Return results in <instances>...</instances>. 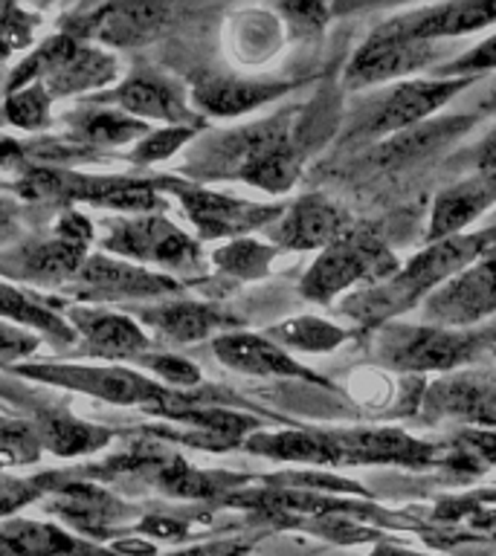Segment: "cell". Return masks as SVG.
<instances>
[{"instance_id": "cell-25", "label": "cell", "mask_w": 496, "mask_h": 556, "mask_svg": "<svg viewBox=\"0 0 496 556\" xmlns=\"http://www.w3.org/2000/svg\"><path fill=\"white\" fill-rule=\"evenodd\" d=\"M212 351L233 371L256 374V377H305V380L311 377L282 348L273 345L270 339L256 337V333H241V330L221 333L212 342Z\"/></svg>"}, {"instance_id": "cell-23", "label": "cell", "mask_w": 496, "mask_h": 556, "mask_svg": "<svg viewBox=\"0 0 496 556\" xmlns=\"http://www.w3.org/2000/svg\"><path fill=\"white\" fill-rule=\"evenodd\" d=\"M346 215L322 194H308L282 212L278 226H273V241L287 250H317L331 247L346 232Z\"/></svg>"}, {"instance_id": "cell-27", "label": "cell", "mask_w": 496, "mask_h": 556, "mask_svg": "<svg viewBox=\"0 0 496 556\" xmlns=\"http://www.w3.org/2000/svg\"><path fill=\"white\" fill-rule=\"evenodd\" d=\"M491 203H496V191L487 186L476 174V180L459 182L452 189L442 191L435 198L433 220H430V241H444V238H456L459 229L476 220Z\"/></svg>"}, {"instance_id": "cell-42", "label": "cell", "mask_w": 496, "mask_h": 556, "mask_svg": "<svg viewBox=\"0 0 496 556\" xmlns=\"http://www.w3.org/2000/svg\"><path fill=\"white\" fill-rule=\"evenodd\" d=\"M244 554H247V545H241V542H212V545L189 547V551H181V554H172V556H244Z\"/></svg>"}, {"instance_id": "cell-21", "label": "cell", "mask_w": 496, "mask_h": 556, "mask_svg": "<svg viewBox=\"0 0 496 556\" xmlns=\"http://www.w3.org/2000/svg\"><path fill=\"white\" fill-rule=\"evenodd\" d=\"M389 363L404 365V368H416V371H426V368H452L461 359H468L473 351V339L452 333V330L435 328H407L395 330L383 345Z\"/></svg>"}, {"instance_id": "cell-28", "label": "cell", "mask_w": 496, "mask_h": 556, "mask_svg": "<svg viewBox=\"0 0 496 556\" xmlns=\"http://www.w3.org/2000/svg\"><path fill=\"white\" fill-rule=\"evenodd\" d=\"M337 443L343 460L357 458V460H400V464H426L433 458V450L424 446V443L412 441L407 434L392 432V429H383V432H348L331 438Z\"/></svg>"}, {"instance_id": "cell-11", "label": "cell", "mask_w": 496, "mask_h": 556, "mask_svg": "<svg viewBox=\"0 0 496 556\" xmlns=\"http://www.w3.org/2000/svg\"><path fill=\"white\" fill-rule=\"evenodd\" d=\"M94 102L111 104L146 125L160 122L163 128H203V119L189 104V96L183 93V87L174 78L148 67L134 70L120 78L111 90L96 93Z\"/></svg>"}, {"instance_id": "cell-44", "label": "cell", "mask_w": 496, "mask_h": 556, "mask_svg": "<svg viewBox=\"0 0 496 556\" xmlns=\"http://www.w3.org/2000/svg\"><path fill=\"white\" fill-rule=\"evenodd\" d=\"M374 556H421V554H409V551H398V547H377Z\"/></svg>"}, {"instance_id": "cell-37", "label": "cell", "mask_w": 496, "mask_h": 556, "mask_svg": "<svg viewBox=\"0 0 496 556\" xmlns=\"http://www.w3.org/2000/svg\"><path fill=\"white\" fill-rule=\"evenodd\" d=\"M198 130L195 128H154L148 137H142L131 148L128 160L134 165H154L163 160H172L183 146H189Z\"/></svg>"}, {"instance_id": "cell-3", "label": "cell", "mask_w": 496, "mask_h": 556, "mask_svg": "<svg viewBox=\"0 0 496 556\" xmlns=\"http://www.w3.org/2000/svg\"><path fill=\"white\" fill-rule=\"evenodd\" d=\"M120 78V59L111 50L55 33L41 43H35V50L9 70L3 93L26 85H41L52 102H59V99H73V96L96 93V90L104 93Z\"/></svg>"}, {"instance_id": "cell-19", "label": "cell", "mask_w": 496, "mask_h": 556, "mask_svg": "<svg viewBox=\"0 0 496 556\" xmlns=\"http://www.w3.org/2000/svg\"><path fill=\"white\" fill-rule=\"evenodd\" d=\"M59 302L61 299L44 295L41 290H29L0 278V321L29 330L55 348H73L76 333L64 319V304Z\"/></svg>"}, {"instance_id": "cell-14", "label": "cell", "mask_w": 496, "mask_h": 556, "mask_svg": "<svg viewBox=\"0 0 496 556\" xmlns=\"http://www.w3.org/2000/svg\"><path fill=\"white\" fill-rule=\"evenodd\" d=\"M496 311V258L479 261L444 281L424 304L426 319L435 328L470 325Z\"/></svg>"}, {"instance_id": "cell-20", "label": "cell", "mask_w": 496, "mask_h": 556, "mask_svg": "<svg viewBox=\"0 0 496 556\" xmlns=\"http://www.w3.org/2000/svg\"><path fill=\"white\" fill-rule=\"evenodd\" d=\"M0 539L15 556H122L111 545L76 536L52 519L12 516L0 521Z\"/></svg>"}, {"instance_id": "cell-22", "label": "cell", "mask_w": 496, "mask_h": 556, "mask_svg": "<svg viewBox=\"0 0 496 556\" xmlns=\"http://www.w3.org/2000/svg\"><path fill=\"white\" fill-rule=\"evenodd\" d=\"M470 78H433V81H407L398 90H392L374 111L369 130L372 134H389V130H407L433 111H438L456 90L468 87Z\"/></svg>"}, {"instance_id": "cell-9", "label": "cell", "mask_w": 496, "mask_h": 556, "mask_svg": "<svg viewBox=\"0 0 496 556\" xmlns=\"http://www.w3.org/2000/svg\"><path fill=\"white\" fill-rule=\"evenodd\" d=\"M169 17V3H82L61 17L59 33L104 50H134L163 33Z\"/></svg>"}, {"instance_id": "cell-45", "label": "cell", "mask_w": 496, "mask_h": 556, "mask_svg": "<svg viewBox=\"0 0 496 556\" xmlns=\"http://www.w3.org/2000/svg\"><path fill=\"white\" fill-rule=\"evenodd\" d=\"M0 556H15V554H12V551H9L7 542H3V539H0Z\"/></svg>"}, {"instance_id": "cell-15", "label": "cell", "mask_w": 496, "mask_h": 556, "mask_svg": "<svg viewBox=\"0 0 496 556\" xmlns=\"http://www.w3.org/2000/svg\"><path fill=\"white\" fill-rule=\"evenodd\" d=\"M61 122H64V134L59 139H64L67 146H73L85 156H94L99 151H116L131 142L137 146L139 139L154 130L146 122L134 119L111 104L94 102V99L64 111Z\"/></svg>"}, {"instance_id": "cell-36", "label": "cell", "mask_w": 496, "mask_h": 556, "mask_svg": "<svg viewBox=\"0 0 496 556\" xmlns=\"http://www.w3.org/2000/svg\"><path fill=\"white\" fill-rule=\"evenodd\" d=\"M270 337L282 339L287 345L302 348V351H331L346 339V330H339L337 325H325L320 319H294L278 325L270 330Z\"/></svg>"}, {"instance_id": "cell-18", "label": "cell", "mask_w": 496, "mask_h": 556, "mask_svg": "<svg viewBox=\"0 0 496 556\" xmlns=\"http://www.w3.org/2000/svg\"><path fill=\"white\" fill-rule=\"evenodd\" d=\"M134 319L142 328L154 330L157 337L169 342H200V339L230 333L235 319L218 304L191 302V299H172V302H154L134 311Z\"/></svg>"}, {"instance_id": "cell-24", "label": "cell", "mask_w": 496, "mask_h": 556, "mask_svg": "<svg viewBox=\"0 0 496 556\" xmlns=\"http://www.w3.org/2000/svg\"><path fill=\"white\" fill-rule=\"evenodd\" d=\"M285 81H252L238 76H200L191 81V104L209 116H238L282 96Z\"/></svg>"}, {"instance_id": "cell-39", "label": "cell", "mask_w": 496, "mask_h": 556, "mask_svg": "<svg viewBox=\"0 0 496 556\" xmlns=\"http://www.w3.org/2000/svg\"><path fill=\"white\" fill-rule=\"evenodd\" d=\"M41 345V337H35L24 328H15L9 321H0V371H12L21 363H29V356Z\"/></svg>"}, {"instance_id": "cell-40", "label": "cell", "mask_w": 496, "mask_h": 556, "mask_svg": "<svg viewBox=\"0 0 496 556\" xmlns=\"http://www.w3.org/2000/svg\"><path fill=\"white\" fill-rule=\"evenodd\" d=\"M496 67V35L487 38L485 43H479L476 50L464 52L461 59H456L447 67L450 76H459V73H473V70H494Z\"/></svg>"}, {"instance_id": "cell-38", "label": "cell", "mask_w": 496, "mask_h": 556, "mask_svg": "<svg viewBox=\"0 0 496 556\" xmlns=\"http://www.w3.org/2000/svg\"><path fill=\"white\" fill-rule=\"evenodd\" d=\"M47 486L41 484V478H15L0 472V521L12 519L26 507L41 504Z\"/></svg>"}, {"instance_id": "cell-10", "label": "cell", "mask_w": 496, "mask_h": 556, "mask_svg": "<svg viewBox=\"0 0 496 556\" xmlns=\"http://www.w3.org/2000/svg\"><path fill=\"white\" fill-rule=\"evenodd\" d=\"M398 261L381 238L369 229H346L337 241L325 247L317 264L308 269L302 293L313 302H328L331 295L343 293L346 287L365 278H389L398 273Z\"/></svg>"}, {"instance_id": "cell-12", "label": "cell", "mask_w": 496, "mask_h": 556, "mask_svg": "<svg viewBox=\"0 0 496 556\" xmlns=\"http://www.w3.org/2000/svg\"><path fill=\"white\" fill-rule=\"evenodd\" d=\"M64 319L76 333L78 356H90L96 363H137L139 356L154 351L151 337L134 316L113 307H96V304H64Z\"/></svg>"}, {"instance_id": "cell-2", "label": "cell", "mask_w": 496, "mask_h": 556, "mask_svg": "<svg viewBox=\"0 0 496 556\" xmlns=\"http://www.w3.org/2000/svg\"><path fill=\"white\" fill-rule=\"evenodd\" d=\"M12 191L26 200L59 203L64 208L90 203L99 208H113L120 215H151L165 208L157 180H137L125 174H85L44 163L21 165L12 180Z\"/></svg>"}, {"instance_id": "cell-6", "label": "cell", "mask_w": 496, "mask_h": 556, "mask_svg": "<svg viewBox=\"0 0 496 556\" xmlns=\"http://www.w3.org/2000/svg\"><path fill=\"white\" fill-rule=\"evenodd\" d=\"M99 252L131 261L137 267L154 269L177 281L203 269L198 241L172 224L163 212L113 217L99 238Z\"/></svg>"}, {"instance_id": "cell-29", "label": "cell", "mask_w": 496, "mask_h": 556, "mask_svg": "<svg viewBox=\"0 0 496 556\" xmlns=\"http://www.w3.org/2000/svg\"><path fill=\"white\" fill-rule=\"evenodd\" d=\"M244 446L256 455H268V458L278 460H305V464H337V460H343L337 443L302 432L252 434Z\"/></svg>"}, {"instance_id": "cell-34", "label": "cell", "mask_w": 496, "mask_h": 556, "mask_svg": "<svg viewBox=\"0 0 496 556\" xmlns=\"http://www.w3.org/2000/svg\"><path fill=\"white\" fill-rule=\"evenodd\" d=\"M44 450L38 443V434L26 420H9L0 417V472L7 467H26L41 460Z\"/></svg>"}, {"instance_id": "cell-4", "label": "cell", "mask_w": 496, "mask_h": 556, "mask_svg": "<svg viewBox=\"0 0 496 556\" xmlns=\"http://www.w3.org/2000/svg\"><path fill=\"white\" fill-rule=\"evenodd\" d=\"M487 241H491V235L482 232L456 235V238L435 241L430 250L416 255L407 267L398 269L383 285L369 287L363 293L351 295L346 304V313L363 321H383L392 313L409 307L426 290H438L444 281L459 276L461 269H468V264H473L479 252L485 250Z\"/></svg>"}, {"instance_id": "cell-13", "label": "cell", "mask_w": 496, "mask_h": 556, "mask_svg": "<svg viewBox=\"0 0 496 556\" xmlns=\"http://www.w3.org/2000/svg\"><path fill=\"white\" fill-rule=\"evenodd\" d=\"M157 189L163 194H174L181 200L183 212L198 229L200 238H238L244 232H252L259 226L273 224L282 217L278 206H256V203H244L221 191L203 189L195 182L174 180V177H160Z\"/></svg>"}, {"instance_id": "cell-35", "label": "cell", "mask_w": 496, "mask_h": 556, "mask_svg": "<svg viewBox=\"0 0 496 556\" xmlns=\"http://www.w3.org/2000/svg\"><path fill=\"white\" fill-rule=\"evenodd\" d=\"M134 365H139V371H146L148 377H154L157 382H163L165 389L189 391L200 386L198 365H191L189 359H183L177 354H165L160 348L142 354Z\"/></svg>"}, {"instance_id": "cell-32", "label": "cell", "mask_w": 496, "mask_h": 556, "mask_svg": "<svg viewBox=\"0 0 496 556\" xmlns=\"http://www.w3.org/2000/svg\"><path fill=\"white\" fill-rule=\"evenodd\" d=\"M52 99L41 85L9 90L0 99V116L24 134H41L52 125Z\"/></svg>"}, {"instance_id": "cell-43", "label": "cell", "mask_w": 496, "mask_h": 556, "mask_svg": "<svg viewBox=\"0 0 496 556\" xmlns=\"http://www.w3.org/2000/svg\"><path fill=\"white\" fill-rule=\"evenodd\" d=\"M17 232V203L9 198H0V243L12 241Z\"/></svg>"}, {"instance_id": "cell-26", "label": "cell", "mask_w": 496, "mask_h": 556, "mask_svg": "<svg viewBox=\"0 0 496 556\" xmlns=\"http://www.w3.org/2000/svg\"><path fill=\"white\" fill-rule=\"evenodd\" d=\"M487 24H496V0H464V3H447V7L426 9L404 21H395V29L416 38V41H433V38H452V35L473 33Z\"/></svg>"}, {"instance_id": "cell-1", "label": "cell", "mask_w": 496, "mask_h": 556, "mask_svg": "<svg viewBox=\"0 0 496 556\" xmlns=\"http://www.w3.org/2000/svg\"><path fill=\"white\" fill-rule=\"evenodd\" d=\"M12 374L21 380L85 394L111 406L142 408L157 417H169L174 408L191 400V391L165 389L163 382H157L146 371L116 363H21Z\"/></svg>"}, {"instance_id": "cell-31", "label": "cell", "mask_w": 496, "mask_h": 556, "mask_svg": "<svg viewBox=\"0 0 496 556\" xmlns=\"http://www.w3.org/2000/svg\"><path fill=\"white\" fill-rule=\"evenodd\" d=\"M41 29V15L21 3H0V76L12 70L17 55L35 50V38Z\"/></svg>"}, {"instance_id": "cell-33", "label": "cell", "mask_w": 496, "mask_h": 556, "mask_svg": "<svg viewBox=\"0 0 496 556\" xmlns=\"http://www.w3.org/2000/svg\"><path fill=\"white\" fill-rule=\"evenodd\" d=\"M276 252L264 247L259 241H250V238H235V241L224 243L212 252V264H215L221 273L235 278H244V281H252V278H261L268 273L270 261H273Z\"/></svg>"}, {"instance_id": "cell-8", "label": "cell", "mask_w": 496, "mask_h": 556, "mask_svg": "<svg viewBox=\"0 0 496 556\" xmlns=\"http://www.w3.org/2000/svg\"><path fill=\"white\" fill-rule=\"evenodd\" d=\"M181 290L183 281H177V278L137 267L131 261L113 258L104 252H90L76 278L67 287H61V293L70 295L73 302L113 307V311H116V304L163 302Z\"/></svg>"}, {"instance_id": "cell-16", "label": "cell", "mask_w": 496, "mask_h": 556, "mask_svg": "<svg viewBox=\"0 0 496 556\" xmlns=\"http://www.w3.org/2000/svg\"><path fill=\"white\" fill-rule=\"evenodd\" d=\"M433 55L435 50L426 47V41L407 38L400 29L386 24L355 52V59H351V64L346 70V85L365 87L386 81V78L404 76L409 70L430 64Z\"/></svg>"}, {"instance_id": "cell-17", "label": "cell", "mask_w": 496, "mask_h": 556, "mask_svg": "<svg viewBox=\"0 0 496 556\" xmlns=\"http://www.w3.org/2000/svg\"><path fill=\"white\" fill-rule=\"evenodd\" d=\"M24 420L38 434L41 450L47 455H52V458L61 460H76L87 458V455H96V452H102L108 443L120 438V432L113 426L82 420V417L70 415L64 408L38 406Z\"/></svg>"}, {"instance_id": "cell-5", "label": "cell", "mask_w": 496, "mask_h": 556, "mask_svg": "<svg viewBox=\"0 0 496 556\" xmlns=\"http://www.w3.org/2000/svg\"><path fill=\"white\" fill-rule=\"evenodd\" d=\"M94 224L78 208H61L47 238H26L0 250V278L29 290L67 287L90 255Z\"/></svg>"}, {"instance_id": "cell-41", "label": "cell", "mask_w": 496, "mask_h": 556, "mask_svg": "<svg viewBox=\"0 0 496 556\" xmlns=\"http://www.w3.org/2000/svg\"><path fill=\"white\" fill-rule=\"evenodd\" d=\"M479 177L496 191V130L485 139V146L479 151Z\"/></svg>"}, {"instance_id": "cell-30", "label": "cell", "mask_w": 496, "mask_h": 556, "mask_svg": "<svg viewBox=\"0 0 496 556\" xmlns=\"http://www.w3.org/2000/svg\"><path fill=\"white\" fill-rule=\"evenodd\" d=\"M433 397L444 412L461 415L464 420L496 426V382L479 380V377L450 380L435 386Z\"/></svg>"}, {"instance_id": "cell-7", "label": "cell", "mask_w": 496, "mask_h": 556, "mask_svg": "<svg viewBox=\"0 0 496 556\" xmlns=\"http://www.w3.org/2000/svg\"><path fill=\"white\" fill-rule=\"evenodd\" d=\"M38 478L47 486L41 498L44 513L52 521H59L61 528L73 530L76 536L104 545V539L125 533L139 519V510L134 504H128L116 490L99 484V481L67 476L64 469L44 472Z\"/></svg>"}]
</instances>
